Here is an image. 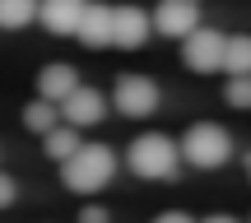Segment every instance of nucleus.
Returning a JSON list of instances; mask_svg holds the SVG:
<instances>
[{
    "instance_id": "1",
    "label": "nucleus",
    "mask_w": 251,
    "mask_h": 223,
    "mask_svg": "<svg viewBox=\"0 0 251 223\" xmlns=\"http://www.w3.org/2000/svg\"><path fill=\"white\" fill-rule=\"evenodd\" d=\"M112 168H117V158H112L107 144H84L75 158H65V163H61V177H65V186H70V191L89 196V191L107 186Z\"/></svg>"
},
{
    "instance_id": "2",
    "label": "nucleus",
    "mask_w": 251,
    "mask_h": 223,
    "mask_svg": "<svg viewBox=\"0 0 251 223\" xmlns=\"http://www.w3.org/2000/svg\"><path fill=\"white\" fill-rule=\"evenodd\" d=\"M177 158H181V149L168 135H140V140L130 144V172L135 177H149V181L172 177V172H177Z\"/></svg>"
},
{
    "instance_id": "3",
    "label": "nucleus",
    "mask_w": 251,
    "mask_h": 223,
    "mask_svg": "<svg viewBox=\"0 0 251 223\" xmlns=\"http://www.w3.org/2000/svg\"><path fill=\"white\" fill-rule=\"evenodd\" d=\"M181 153H186L196 168H219V163H228V153H233V140H228L224 125L214 121H200L186 130V144H181Z\"/></svg>"
},
{
    "instance_id": "4",
    "label": "nucleus",
    "mask_w": 251,
    "mask_h": 223,
    "mask_svg": "<svg viewBox=\"0 0 251 223\" xmlns=\"http://www.w3.org/2000/svg\"><path fill=\"white\" fill-rule=\"evenodd\" d=\"M224 47H228V37L224 33H214V28H196V33L186 37V65L191 70H219L224 65Z\"/></svg>"
},
{
    "instance_id": "5",
    "label": "nucleus",
    "mask_w": 251,
    "mask_h": 223,
    "mask_svg": "<svg viewBox=\"0 0 251 223\" xmlns=\"http://www.w3.org/2000/svg\"><path fill=\"white\" fill-rule=\"evenodd\" d=\"M117 107L126 116H149L158 107V89H153V79H144V74H126L117 84Z\"/></svg>"
},
{
    "instance_id": "6",
    "label": "nucleus",
    "mask_w": 251,
    "mask_h": 223,
    "mask_svg": "<svg viewBox=\"0 0 251 223\" xmlns=\"http://www.w3.org/2000/svg\"><path fill=\"white\" fill-rule=\"evenodd\" d=\"M153 24L168 37H191L196 33V0H163L153 9Z\"/></svg>"
},
{
    "instance_id": "7",
    "label": "nucleus",
    "mask_w": 251,
    "mask_h": 223,
    "mask_svg": "<svg viewBox=\"0 0 251 223\" xmlns=\"http://www.w3.org/2000/svg\"><path fill=\"white\" fill-rule=\"evenodd\" d=\"M61 107H65V125H75V130H79V125H98V121H102V93L79 84Z\"/></svg>"
},
{
    "instance_id": "8",
    "label": "nucleus",
    "mask_w": 251,
    "mask_h": 223,
    "mask_svg": "<svg viewBox=\"0 0 251 223\" xmlns=\"http://www.w3.org/2000/svg\"><path fill=\"white\" fill-rule=\"evenodd\" d=\"M144 33H149V14L135 9V5H121L117 19H112V42L126 47V51H135V47L144 42Z\"/></svg>"
},
{
    "instance_id": "9",
    "label": "nucleus",
    "mask_w": 251,
    "mask_h": 223,
    "mask_svg": "<svg viewBox=\"0 0 251 223\" xmlns=\"http://www.w3.org/2000/svg\"><path fill=\"white\" fill-rule=\"evenodd\" d=\"M42 24L51 28V33H79V19H84V0H42Z\"/></svg>"
},
{
    "instance_id": "10",
    "label": "nucleus",
    "mask_w": 251,
    "mask_h": 223,
    "mask_svg": "<svg viewBox=\"0 0 251 223\" xmlns=\"http://www.w3.org/2000/svg\"><path fill=\"white\" fill-rule=\"evenodd\" d=\"M112 19H117L112 5H89L84 19H79V42L84 47H107L112 42Z\"/></svg>"
},
{
    "instance_id": "11",
    "label": "nucleus",
    "mask_w": 251,
    "mask_h": 223,
    "mask_svg": "<svg viewBox=\"0 0 251 223\" xmlns=\"http://www.w3.org/2000/svg\"><path fill=\"white\" fill-rule=\"evenodd\" d=\"M75 89H79V74H75L70 65H47V70L37 74V93H42V102H65Z\"/></svg>"
},
{
    "instance_id": "12",
    "label": "nucleus",
    "mask_w": 251,
    "mask_h": 223,
    "mask_svg": "<svg viewBox=\"0 0 251 223\" xmlns=\"http://www.w3.org/2000/svg\"><path fill=\"white\" fill-rule=\"evenodd\" d=\"M84 144H79V130L75 125H56L51 135H47V153H51L56 163H65V158H75Z\"/></svg>"
},
{
    "instance_id": "13",
    "label": "nucleus",
    "mask_w": 251,
    "mask_h": 223,
    "mask_svg": "<svg viewBox=\"0 0 251 223\" xmlns=\"http://www.w3.org/2000/svg\"><path fill=\"white\" fill-rule=\"evenodd\" d=\"M224 70L233 74H251V37H228V47H224Z\"/></svg>"
},
{
    "instance_id": "14",
    "label": "nucleus",
    "mask_w": 251,
    "mask_h": 223,
    "mask_svg": "<svg viewBox=\"0 0 251 223\" xmlns=\"http://www.w3.org/2000/svg\"><path fill=\"white\" fill-rule=\"evenodd\" d=\"M37 19V0H0V28H24Z\"/></svg>"
},
{
    "instance_id": "15",
    "label": "nucleus",
    "mask_w": 251,
    "mask_h": 223,
    "mask_svg": "<svg viewBox=\"0 0 251 223\" xmlns=\"http://www.w3.org/2000/svg\"><path fill=\"white\" fill-rule=\"evenodd\" d=\"M24 125H28V130H42V135H51V130H56V107L37 98L33 107L24 112Z\"/></svg>"
},
{
    "instance_id": "16",
    "label": "nucleus",
    "mask_w": 251,
    "mask_h": 223,
    "mask_svg": "<svg viewBox=\"0 0 251 223\" xmlns=\"http://www.w3.org/2000/svg\"><path fill=\"white\" fill-rule=\"evenodd\" d=\"M228 102H233V107H251V74L228 79Z\"/></svg>"
},
{
    "instance_id": "17",
    "label": "nucleus",
    "mask_w": 251,
    "mask_h": 223,
    "mask_svg": "<svg viewBox=\"0 0 251 223\" xmlns=\"http://www.w3.org/2000/svg\"><path fill=\"white\" fill-rule=\"evenodd\" d=\"M9 200H14V181H9V177H5V172H0V209H5V205H9Z\"/></svg>"
},
{
    "instance_id": "18",
    "label": "nucleus",
    "mask_w": 251,
    "mask_h": 223,
    "mask_svg": "<svg viewBox=\"0 0 251 223\" xmlns=\"http://www.w3.org/2000/svg\"><path fill=\"white\" fill-rule=\"evenodd\" d=\"M79 223H107V214H102V209L93 205V209H84V214H79Z\"/></svg>"
},
{
    "instance_id": "19",
    "label": "nucleus",
    "mask_w": 251,
    "mask_h": 223,
    "mask_svg": "<svg viewBox=\"0 0 251 223\" xmlns=\"http://www.w3.org/2000/svg\"><path fill=\"white\" fill-rule=\"evenodd\" d=\"M153 223H191V219H186V214H177V209H168V214H158Z\"/></svg>"
},
{
    "instance_id": "20",
    "label": "nucleus",
    "mask_w": 251,
    "mask_h": 223,
    "mask_svg": "<svg viewBox=\"0 0 251 223\" xmlns=\"http://www.w3.org/2000/svg\"><path fill=\"white\" fill-rule=\"evenodd\" d=\"M205 223H237V219H228V214H214V219H205Z\"/></svg>"
},
{
    "instance_id": "21",
    "label": "nucleus",
    "mask_w": 251,
    "mask_h": 223,
    "mask_svg": "<svg viewBox=\"0 0 251 223\" xmlns=\"http://www.w3.org/2000/svg\"><path fill=\"white\" fill-rule=\"evenodd\" d=\"M247 177H251V153H247Z\"/></svg>"
}]
</instances>
